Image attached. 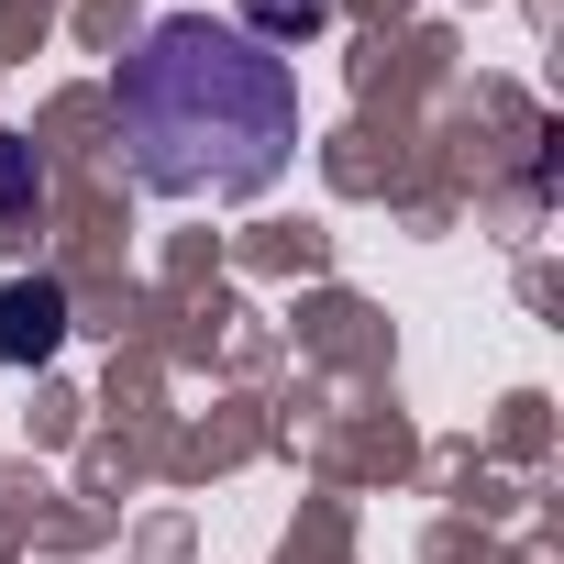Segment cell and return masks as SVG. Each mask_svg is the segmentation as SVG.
<instances>
[{
  "label": "cell",
  "instance_id": "6da1fadb",
  "mask_svg": "<svg viewBox=\"0 0 564 564\" xmlns=\"http://www.w3.org/2000/svg\"><path fill=\"white\" fill-rule=\"evenodd\" d=\"M133 177L155 199H254L300 144V78L276 45L210 12H166L111 78Z\"/></svg>",
  "mask_w": 564,
  "mask_h": 564
},
{
  "label": "cell",
  "instance_id": "7a4b0ae2",
  "mask_svg": "<svg viewBox=\"0 0 564 564\" xmlns=\"http://www.w3.org/2000/svg\"><path fill=\"white\" fill-rule=\"evenodd\" d=\"M56 344H67V289L12 276V289H0V366H45Z\"/></svg>",
  "mask_w": 564,
  "mask_h": 564
},
{
  "label": "cell",
  "instance_id": "3957f363",
  "mask_svg": "<svg viewBox=\"0 0 564 564\" xmlns=\"http://www.w3.org/2000/svg\"><path fill=\"white\" fill-rule=\"evenodd\" d=\"M45 210V155L23 133H0V221H34Z\"/></svg>",
  "mask_w": 564,
  "mask_h": 564
},
{
  "label": "cell",
  "instance_id": "277c9868",
  "mask_svg": "<svg viewBox=\"0 0 564 564\" xmlns=\"http://www.w3.org/2000/svg\"><path fill=\"white\" fill-rule=\"evenodd\" d=\"M243 12H254L243 34H254V45H276V34H322V23H333V0H243Z\"/></svg>",
  "mask_w": 564,
  "mask_h": 564
}]
</instances>
